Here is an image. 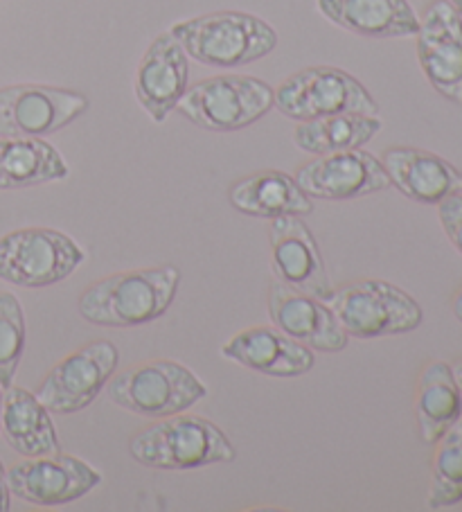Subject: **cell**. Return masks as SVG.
<instances>
[{
    "mask_svg": "<svg viewBox=\"0 0 462 512\" xmlns=\"http://www.w3.org/2000/svg\"><path fill=\"white\" fill-rule=\"evenodd\" d=\"M181 285V271L172 264L124 271L93 282L82 291L77 310L100 328H138L158 321L170 310Z\"/></svg>",
    "mask_w": 462,
    "mask_h": 512,
    "instance_id": "6da1fadb",
    "label": "cell"
},
{
    "mask_svg": "<svg viewBox=\"0 0 462 512\" xmlns=\"http://www.w3.org/2000/svg\"><path fill=\"white\" fill-rule=\"evenodd\" d=\"M129 454L149 470L163 472L201 470L237 458L235 445L215 422L188 413H176L140 429L129 440Z\"/></svg>",
    "mask_w": 462,
    "mask_h": 512,
    "instance_id": "7a4b0ae2",
    "label": "cell"
},
{
    "mask_svg": "<svg viewBox=\"0 0 462 512\" xmlns=\"http://www.w3.org/2000/svg\"><path fill=\"white\" fill-rule=\"evenodd\" d=\"M188 57L212 68H242L271 55L278 32L248 12H212L176 23L170 30Z\"/></svg>",
    "mask_w": 462,
    "mask_h": 512,
    "instance_id": "3957f363",
    "label": "cell"
},
{
    "mask_svg": "<svg viewBox=\"0 0 462 512\" xmlns=\"http://www.w3.org/2000/svg\"><path fill=\"white\" fill-rule=\"evenodd\" d=\"M106 395L120 409L161 420L185 413L208 395L206 384L179 361H145L113 375Z\"/></svg>",
    "mask_w": 462,
    "mask_h": 512,
    "instance_id": "277c9868",
    "label": "cell"
},
{
    "mask_svg": "<svg viewBox=\"0 0 462 512\" xmlns=\"http://www.w3.org/2000/svg\"><path fill=\"white\" fill-rule=\"evenodd\" d=\"M327 303L343 332L354 339L406 334L420 328L424 319L420 303L411 294L377 278L348 282L334 289Z\"/></svg>",
    "mask_w": 462,
    "mask_h": 512,
    "instance_id": "5b68a950",
    "label": "cell"
},
{
    "mask_svg": "<svg viewBox=\"0 0 462 512\" xmlns=\"http://www.w3.org/2000/svg\"><path fill=\"white\" fill-rule=\"evenodd\" d=\"M273 104V88L262 79L217 75L188 86L176 111L201 129L230 134L255 125L273 109Z\"/></svg>",
    "mask_w": 462,
    "mask_h": 512,
    "instance_id": "8992f818",
    "label": "cell"
},
{
    "mask_svg": "<svg viewBox=\"0 0 462 512\" xmlns=\"http://www.w3.org/2000/svg\"><path fill=\"white\" fill-rule=\"evenodd\" d=\"M275 104L282 116L296 122L336 113L377 116L379 104L357 77L334 66L302 68L275 88Z\"/></svg>",
    "mask_w": 462,
    "mask_h": 512,
    "instance_id": "52a82bcc",
    "label": "cell"
},
{
    "mask_svg": "<svg viewBox=\"0 0 462 512\" xmlns=\"http://www.w3.org/2000/svg\"><path fill=\"white\" fill-rule=\"evenodd\" d=\"M86 251L55 228H21L0 237V280L25 289H43L73 276Z\"/></svg>",
    "mask_w": 462,
    "mask_h": 512,
    "instance_id": "ba28073f",
    "label": "cell"
},
{
    "mask_svg": "<svg viewBox=\"0 0 462 512\" xmlns=\"http://www.w3.org/2000/svg\"><path fill=\"white\" fill-rule=\"evenodd\" d=\"M91 107L88 97L48 84L0 88V138H46L73 125Z\"/></svg>",
    "mask_w": 462,
    "mask_h": 512,
    "instance_id": "9c48e42d",
    "label": "cell"
},
{
    "mask_svg": "<svg viewBox=\"0 0 462 512\" xmlns=\"http://www.w3.org/2000/svg\"><path fill=\"white\" fill-rule=\"evenodd\" d=\"M102 483L93 465L70 454L23 458L7 472L10 492L30 506L57 508L79 501Z\"/></svg>",
    "mask_w": 462,
    "mask_h": 512,
    "instance_id": "30bf717a",
    "label": "cell"
},
{
    "mask_svg": "<svg viewBox=\"0 0 462 512\" xmlns=\"http://www.w3.org/2000/svg\"><path fill=\"white\" fill-rule=\"evenodd\" d=\"M120 364V352L111 341H95L50 370L37 397L50 413H79L91 406L104 391Z\"/></svg>",
    "mask_w": 462,
    "mask_h": 512,
    "instance_id": "8fae6325",
    "label": "cell"
},
{
    "mask_svg": "<svg viewBox=\"0 0 462 512\" xmlns=\"http://www.w3.org/2000/svg\"><path fill=\"white\" fill-rule=\"evenodd\" d=\"M415 37L429 84L444 100L462 107V14L449 0H433Z\"/></svg>",
    "mask_w": 462,
    "mask_h": 512,
    "instance_id": "7c38bea8",
    "label": "cell"
},
{
    "mask_svg": "<svg viewBox=\"0 0 462 512\" xmlns=\"http://www.w3.org/2000/svg\"><path fill=\"white\" fill-rule=\"evenodd\" d=\"M293 176L307 197L323 201L359 199L390 188L384 165L361 147L318 156Z\"/></svg>",
    "mask_w": 462,
    "mask_h": 512,
    "instance_id": "4fadbf2b",
    "label": "cell"
},
{
    "mask_svg": "<svg viewBox=\"0 0 462 512\" xmlns=\"http://www.w3.org/2000/svg\"><path fill=\"white\" fill-rule=\"evenodd\" d=\"M271 242V267L284 285L314 296L318 300L332 298V280L327 273L321 246L314 233L298 215L275 217L269 224Z\"/></svg>",
    "mask_w": 462,
    "mask_h": 512,
    "instance_id": "5bb4252c",
    "label": "cell"
},
{
    "mask_svg": "<svg viewBox=\"0 0 462 512\" xmlns=\"http://www.w3.org/2000/svg\"><path fill=\"white\" fill-rule=\"evenodd\" d=\"M190 86V57L172 32H163L151 41L136 70L133 93L147 116L158 122L167 120L179 107Z\"/></svg>",
    "mask_w": 462,
    "mask_h": 512,
    "instance_id": "9a60e30c",
    "label": "cell"
},
{
    "mask_svg": "<svg viewBox=\"0 0 462 512\" xmlns=\"http://www.w3.org/2000/svg\"><path fill=\"white\" fill-rule=\"evenodd\" d=\"M269 314L275 328L309 350L341 352L348 346L350 337L336 321L330 305L300 294L282 280H275L269 289Z\"/></svg>",
    "mask_w": 462,
    "mask_h": 512,
    "instance_id": "2e32d148",
    "label": "cell"
},
{
    "mask_svg": "<svg viewBox=\"0 0 462 512\" xmlns=\"http://www.w3.org/2000/svg\"><path fill=\"white\" fill-rule=\"evenodd\" d=\"M221 357L260 375L284 379L307 375L316 364L314 350L269 325H257L235 334L221 346Z\"/></svg>",
    "mask_w": 462,
    "mask_h": 512,
    "instance_id": "e0dca14e",
    "label": "cell"
},
{
    "mask_svg": "<svg viewBox=\"0 0 462 512\" xmlns=\"http://www.w3.org/2000/svg\"><path fill=\"white\" fill-rule=\"evenodd\" d=\"M390 185L426 206H438L442 199L462 192V172L433 152L415 147H390L381 154Z\"/></svg>",
    "mask_w": 462,
    "mask_h": 512,
    "instance_id": "ac0fdd59",
    "label": "cell"
},
{
    "mask_svg": "<svg viewBox=\"0 0 462 512\" xmlns=\"http://www.w3.org/2000/svg\"><path fill=\"white\" fill-rule=\"evenodd\" d=\"M327 21L368 39H406L420 30L408 0H318Z\"/></svg>",
    "mask_w": 462,
    "mask_h": 512,
    "instance_id": "d6986e66",
    "label": "cell"
},
{
    "mask_svg": "<svg viewBox=\"0 0 462 512\" xmlns=\"http://www.w3.org/2000/svg\"><path fill=\"white\" fill-rule=\"evenodd\" d=\"M228 201L237 213L255 219H275L314 213V201L307 197L296 181V176L280 170H264L244 176L230 185Z\"/></svg>",
    "mask_w": 462,
    "mask_h": 512,
    "instance_id": "ffe728a7",
    "label": "cell"
},
{
    "mask_svg": "<svg viewBox=\"0 0 462 512\" xmlns=\"http://www.w3.org/2000/svg\"><path fill=\"white\" fill-rule=\"evenodd\" d=\"M0 431L16 454L23 458L50 456L59 452V436L48 406L28 388L10 386L3 391Z\"/></svg>",
    "mask_w": 462,
    "mask_h": 512,
    "instance_id": "44dd1931",
    "label": "cell"
},
{
    "mask_svg": "<svg viewBox=\"0 0 462 512\" xmlns=\"http://www.w3.org/2000/svg\"><path fill=\"white\" fill-rule=\"evenodd\" d=\"M68 165L43 138H0V190H23L68 179Z\"/></svg>",
    "mask_w": 462,
    "mask_h": 512,
    "instance_id": "7402d4cb",
    "label": "cell"
},
{
    "mask_svg": "<svg viewBox=\"0 0 462 512\" xmlns=\"http://www.w3.org/2000/svg\"><path fill=\"white\" fill-rule=\"evenodd\" d=\"M417 427L426 445H435L462 416V393L447 361H431L417 388Z\"/></svg>",
    "mask_w": 462,
    "mask_h": 512,
    "instance_id": "603a6c76",
    "label": "cell"
},
{
    "mask_svg": "<svg viewBox=\"0 0 462 512\" xmlns=\"http://www.w3.org/2000/svg\"><path fill=\"white\" fill-rule=\"evenodd\" d=\"M377 116H361V113H336L316 120L298 122L293 131V143L298 149L314 156L359 149L370 143L381 131Z\"/></svg>",
    "mask_w": 462,
    "mask_h": 512,
    "instance_id": "cb8c5ba5",
    "label": "cell"
},
{
    "mask_svg": "<svg viewBox=\"0 0 462 512\" xmlns=\"http://www.w3.org/2000/svg\"><path fill=\"white\" fill-rule=\"evenodd\" d=\"M433 456V476L429 488L431 510H444L462 501V416L438 443Z\"/></svg>",
    "mask_w": 462,
    "mask_h": 512,
    "instance_id": "d4e9b609",
    "label": "cell"
},
{
    "mask_svg": "<svg viewBox=\"0 0 462 512\" xmlns=\"http://www.w3.org/2000/svg\"><path fill=\"white\" fill-rule=\"evenodd\" d=\"M25 350V314L19 298L0 291V388L14 384Z\"/></svg>",
    "mask_w": 462,
    "mask_h": 512,
    "instance_id": "484cf974",
    "label": "cell"
},
{
    "mask_svg": "<svg viewBox=\"0 0 462 512\" xmlns=\"http://www.w3.org/2000/svg\"><path fill=\"white\" fill-rule=\"evenodd\" d=\"M438 217L442 231L447 233L449 242L462 255V192L451 194V197L438 203Z\"/></svg>",
    "mask_w": 462,
    "mask_h": 512,
    "instance_id": "4316f807",
    "label": "cell"
},
{
    "mask_svg": "<svg viewBox=\"0 0 462 512\" xmlns=\"http://www.w3.org/2000/svg\"><path fill=\"white\" fill-rule=\"evenodd\" d=\"M10 499H12V492H10V485H7V472L3 467V461H0V512L10 510Z\"/></svg>",
    "mask_w": 462,
    "mask_h": 512,
    "instance_id": "83f0119b",
    "label": "cell"
},
{
    "mask_svg": "<svg viewBox=\"0 0 462 512\" xmlns=\"http://www.w3.org/2000/svg\"><path fill=\"white\" fill-rule=\"evenodd\" d=\"M453 314H456V319L462 323V289L453 298Z\"/></svg>",
    "mask_w": 462,
    "mask_h": 512,
    "instance_id": "f1b7e54d",
    "label": "cell"
},
{
    "mask_svg": "<svg viewBox=\"0 0 462 512\" xmlns=\"http://www.w3.org/2000/svg\"><path fill=\"white\" fill-rule=\"evenodd\" d=\"M451 370H453V377H456V382L460 386V393H462V361H458L456 366H451Z\"/></svg>",
    "mask_w": 462,
    "mask_h": 512,
    "instance_id": "f546056e",
    "label": "cell"
},
{
    "mask_svg": "<svg viewBox=\"0 0 462 512\" xmlns=\"http://www.w3.org/2000/svg\"><path fill=\"white\" fill-rule=\"evenodd\" d=\"M449 3H451L453 7H456V10L462 14V0H449Z\"/></svg>",
    "mask_w": 462,
    "mask_h": 512,
    "instance_id": "4dcf8cb0",
    "label": "cell"
},
{
    "mask_svg": "<svg viewBox=\"0 0 462 512\" xmlns=\"http://www.w3.org/2000/svg\"><path fill=\"white\" fill-rule=\"evenodd\" d=\"M0 413H3V388H0Z\"/></svg>",
    "mask_w": 462,
    "mask_h": 512,
    "instance_id": "1f68e13d",
    "label": "cell"
}]
</instances>
